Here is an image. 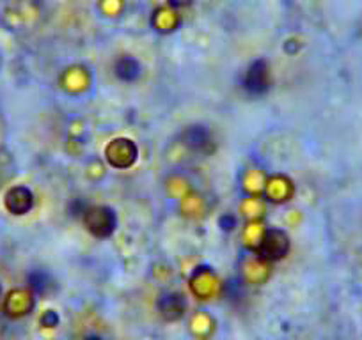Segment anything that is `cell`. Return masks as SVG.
<instances>
[{"mask_svg": "<svg viewBox=\"0 0 362 340\" xmlns=\"http://www.w3.org/2000/svg\"><path fill=\"white\" fill-rule=\"evenodd\" d=\"M82 221L87 231L100 239L110 238L117 227L116 213L109 206H87L82 214Z\"/></svg>", "mask_w": 362, "mask_h": 340, "instance_id": "cell-1", "label": "cell"}, {"mask_svg": "<svg viewBox=\"0 0 362 340\" xmlns=\"http://www.w3.org/2000/svg\"><path fill=\"white\" fill-rule=\"evenodd\" d=\"M256 250L263 261H281L290 252V238L281 229H264L257 239Z\"/></svg>", "mask_w": 362, "mask_h": 340, "instance_id": "cell-2", "label": "cell"}, {"mask_svg": "<svg viewBox=\"0 0 362 340\" xmlns=\"http://www.w3.org/2000/svg\"><path fill=\"white\" fill-rule=\"evenodd\" d=\"M242 87L250 96H263L270 89V66L264 59H256L247 68L243 73Z\"/></svg>", "mask_w": 362, "mask_h": 340, "instance_id": "cell-3", "label": "cell"}, {"mask_svg": "<svg viewBox=\"0 0 362 340\" xmlns=\"http://www.w3.org/2000/svg\"><path fill=\"white\" fill-rule=\"evenodd\" d=\"M139 149L130 138H114L105 147V158L114 169H128L137 162Z\"/></svg>", "mask_w": 362, "mask_h": 340, "instance_id": "cell-4", "label": "cell"}, {"mask_svg": "<svg viewBox=\"0 0 362 340\" xmlns=\"http://www.w3.org/2000/svg\"><path fill=\"white\" fill-rule=\"evenodd\" d=\"M181 142L190 151L203 156L214 154L215 149H217V142H215L211 131L206 126H201V124H194V126L185 128L183 133H181Z\"/></svg>", "mask_w": 362, "mask_h": 340, "instance_id": "cell-5", "label": "cell"}, {"mask_svg": "<svg viewBox=\"0 0 362 340\" xmlns=\"http://www.w3.org/2000/svg\"><path fill=\"white\" fill-rule=\"evenodd\" d=\"M4 206L9 213L16 214V217L27 214L34 207L33 192L23 185L13 186V188H9L8 192H6Z\"/></svg>", "mask_w": 362, "mask_h": 340, "instance_id": "cell-6", "label": "cell"}, {"mask_svg": "<svg viewBox=\"0 0 362 340\" xmlns=\"http://www.w3.org/2000/svg\"><path fill=\"white\" fill-rule=\"evenodd\" d=\"M264 195L272 202H286L293 195V185L286 176H272L264 183Z\"/></svg>", "mask_w": 362, "mask_h": 340, "instance_id": "cell-7", "label": "cell"}, {"mask_svg": "<svg viewBox=\"0 0 362 340\" xmlns=\"http://www.w3.org/2000/svg\"><path fill=\"white\" fill-rule=\"evenodd\" d=\"M33 307H34L33 294L22 289H16L13 291V293H9L4 303L6 314L11 315V317H20V315L29 314Z\"/></svg>", "mask_w": 362, "mask_h": 340, "instance_id": "cell-8", "label": "cell"}, {"mask_svg": "<svg viewBox=\"0 0 362 340\" xmlns=\"http://www.w3.org/2000/svg\"><path fill=\"white\" fill-rule=\"evenodd\" d=\"M114 75L121 80V82H137L142 75V66L132 55H121L114 62Z\"/></svg>", "mask_w": 362, "mask_h": 340, "instance_id": "cell-9", "label": "cell"}, {"mask_svg": "<svg viewBox=\"0 0 362 340\" xmlns=\"http://www.w3.org/2000/svg\"><path fill=\"white\" fill-rule=\"evenodd\" d=\"M185 300L177 293H167L158 300V310L167 321H176L185 314Z\"/></svg>", "mask_w": 362, "mask_h": 340, "instance_id": "cell-10", "label": "cell"}, {"mask_svg": "<svg viewBox=\"0 0 362 340\" xmlns=\"http://www.w3.org/2000/svg\"><path fill=\"white\" fill-rule=\"evenodd\" d=\"M214 284H215V275L211 269L208 268H199L197 273H194V279H192V289L194 293H197L199 296H208L214 289Z\"/></svg>", "mask_w": 362, "mask_h": 340, "instance_id": "cell-11", "label": "cell"}, {"mask_svg": "<svg viewBox=\"0 0 362 340\" xmlns=\"http://www.w3.org/2000/svg\"><path fill=\"white\" fill-rule=\"evenodd\" d=\"M151 23L156 27V30H160V32H170V30H174L177 27L180 18H177V15L174 11L162 8L156 9L155 15H153Z\"/></svg>", "mask_w": 362, "mask_h": 340, "instance_id": "cell-12", "label": "cell"}, {"mask_svg": "<svg viewBox=\"0 0 362 340\" xmlns=\"http://www.w3.org/2000/svg\"><path fill=\"white\" fill-rule=\"evenodd\" d=\"M29 289H30V293L40 294V296L47 294L48 291L52 289L50 275H48V273H45V272L30 273V275H29Z\"/></svg>", "mask_w": 362, "mask_h": 340, "instance_id": "cell-13", "label": "cell"}, {"mask_svg": "<svg viewBox=\"0 0 362 340\" xmlns=\"http://www.w3.org/2000/svg\"><path fill=\"white\" fill-rule=\"evenodd\" d=\"M13 176V159L8 152L0 151V186Z\"/></svg>", "mask_w": 362, "mask_h": 340, "instance_id": "cell-14", "label": "cell"}, {"mask_svg": "<svg viewBox=\"0 0 362 340\" xmlns=\"http://www.w3.org/2000/svg\"><path fill=\"white\" fill-rule=\"evenodd\" d=\"M41 326H45V328H55V326L59 324V315L55 310H47L43 315H41L40 319Z\"/></svg>", "mask_w": 362, "mask_h": 340, "instance_id": "cell-15", "label": "cell"}, {"mask_svg": "<svg viewBox=\"0 0 362 340\" xmlns=\"http://www.w3.org/2000/svg\"><path fill=\"white\" fill-rule=\"evenodd\" d=\"M86 210H87V204L80 199H75L71 204H69V214H71V217L82 218L83 211Z\"/></svg>", "mask_w": 362, "mask_h": 340, "instance_id": "cell-16", "label": "cell"}, {"mask_svg": "<svg viewBox=\"0 0 362 340\" xmlns=\"http://www.w3.org/2000/svg\"><path fill=\"white\" fill-rule=\"evenodd\" d=\"M221 225L226 231H233V229L236 227V218L233 217V214H224V217L221 218Z\"/></svg>", "mask_w": 362, "mask_h": 340, "instance_id": "cell-17", "label": "cell"}, {"mask_svg": "<svg viewBox=\"0 0 362 340\" xmlns=\"http://www.w3.org/2000/svg\"><path fill=\"white\" fill-rule=\"evenodd\" d=\"M192 2H194V0H167V4H169L170 9L187 8V6H190Z\"/></svg>", "mask_w": 362, "mask_h": 340, "instance_id": "cell-18", "label": "cell"}, {"mask_svg": "<svg viewBox=\"0 0 362 340\" xmlns=\"http://www.w3.org/2000/svg\"><path fill=\"white\" fill-rule=\"evenodd\" d=\"M83 340H107V339H103V336H100V335H89V336H86Z\"/></svg>", "mask_w": 362, "mask_h": 340, "instance_id": "cell-19", "label": "cell"}, {"mask_svg": "<svg viewBox=\"0 0 362 340\" xmlns=\"http://www.w3.org/2000/svg\"><path fill=\"white\" fill-rule=\"evenodd\" d=\"M0 294H2V286H0Z\"/></svg>", "mask_w": 362, "mask_h": 340, "instance_id": "cell-20", "label": "cell"}, {"mask_svg": "<svg viewBox=\"0 0 362 340\" xmlns=\"http://www.w3.org/2000/svg\"><path fill=\"white\" fill-rule=\"evenodd\" d=\"M0 135H2V126H0Z\"/></svg>", "mask_w": 362, "mask_h": 340, "instance_id": "cell-21", "label": "cell"}]
</instances>
